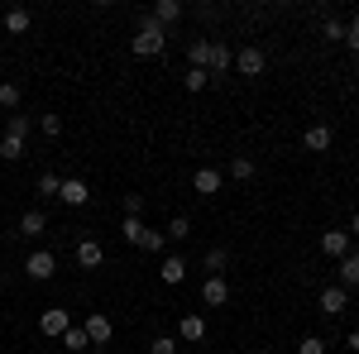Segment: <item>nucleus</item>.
Listing matches in <instances>:
<instances>
[{
	"mask_svg": "<svg viewBox=\"0 0 359 354\" xmlns=\"http://www.w3.org/2000/svg\"><path fill=\"white\" fill-rule=\"evenodd\" d=\"M130 48H135V57H158L168 48V29L154 25V15H149V10L139 15V29H135V39H130Z\"/></svg>",
	"mask_w": 359,
	"mask_h": 354,
	"instance_id": "nucleus-1",
	"label": "nucleus"
},
{
	"mask_svg": "<svg viewBox=\"0 0 359 354\" xmlns=\"http://www.w3.org/2000/svg\"><path fill=\"white\" fill-rule=\"evenodd\" d=\"M25 273L34 278V282H48V278L57 273V259L48 254V249H34V254L25 259Z\"/></svg>",
	"mask_w": 359,
	"mask_h": 354,
	"instance_id": "nucleus-2",
	"label": "nucleus"
},
{
	"mask_svg": "<svg viewBox=\"0 0 359 354\" xmlns=\"http://www.w3.org/2000/svg\"><path fill=\"white\" fill-rule=\"evenodd\" d=\"M72 326V311L67 306H48L43 316H39V335H53V340H62V330Z\"/></svg>",
	"mask_w": 359,
	"mask_h": 354,
	"instance_id": "nucleus-3",
	"label": "nucleus"
},
{
	"mask_svg": "<svg viewBox=\"0 0 359 354\" xmlns=\"http://www.w3.org/2000/svg\"><path fill=\"white\" fill-rule=\"evenodd\" d=\"M264 67H269L264 48H240V53H235V72H240V77H264Z\"/></svg>",
	"mask_w": 359,
	"mask_h": 354,
	"instance_id": "nucleus-4",
	"label": "nucleus"
},
{
	"mask_svg": "<svg viewBox=\"0 0 359 354\" xmlns=\"http://www.w3.org/2000/svg\"><path fill=\"white\" fill-rule=\"evenodd\" d=\"M221 187H225L221 168H196V172H192V191H196V196H216Z\"/></svg>",
	"mask_w": 359,
	"mask_h": 354,
	"instance_id": "nucleus-5",
	"label": "nucleus"
},
{
	"mask_svg": "<svg viewBox=\"0 0 359 354\" xmlns=\"http://www.w3.org/2000/svg\"><path fill=\"white\" fill-rule=\"evenodd\" d=\"M82 330H86V340H91V350H96V345H111V335H115L111 316H101V311H96V316H86Z\"/></svg>",
	"mask_w": 359,
	"mask_h": 354,
	"instance_id": "nucleus-6",
	"label": "nucleus"
},
{
	"mask_svg": "<svg viewBox=\"0 0 359 354\" xmlns=\"http://www.w3.org/2000/svg\"><path fill=\"white\" fill-rule=\"evenodd\" d=\"M230 67H235V53H230V43L211 39V62H206V72H211V77H225Z\"/></svg>",
	"mask_w": 359,
	"mask_h": 354,
	"instance_id": "nucleus-7",
	"label": "nucleus"
},
{
	"mask_svg": "<svg viewBox=\"0 0 359 354\" xmlns=\"http://www.w3.org/2000/svg\"><path fill=\"white\" fill-rule=\"evenodd\" d=\"M321 254H331L335 264L350 254V230H321Z\"/></svg>",
	"mask_w": 359,
	"mask_h": 354,
	"instance_id": "nucleus-8",
	"label": "nucleus"
},
{
	"mask_svg": "<svg viewBox=\"0 0 359 354\" xmlns=\"http://www.w3.org/2000/svg\"><path fill=\"white\" fill-rule=\"evenodd\" d=\"M316 306H321V311H326V316H340V311H345V306H350V292H345V287H340V282H331V287H326V292H321V297H316Z\"/></svg>",
	"mask_w": 359,
	"mask_h": 354,
	"instance_id": "nucleus-9",
	"label": "nucleus"
},
{
	"mask_svg": "<svg viewBox=\"0 0 359 354\" xmlns=\"http://www.w3.org/2000/svg\"><path fill=\"white\" fill-rule=\"evenodd\" d=\"M57 201H67V206H86V201H91V187H86L82 177H62V191H57Z\"/></svg>",
	"mask_w": 359,
	"mask_h": 354,
	"instance_id": "nucleus-10",
	"label": "nucleus"
},
{
	"mask_svg": "<svg viewBox=\"0 0 359 354\" xmlns=\"http://www.w3.org/2000/svg\"><path fill=\"white\" fill-rule=\"evenodd\" d=\"M331 125H311V130H306V135H302V149H306V154H326V149H331Z\"/></svg>",
	"mask_w": 359,
	"mask_h": 354,
	"instance_id": "nucleus-11",
	"label": "nucleus"
},
{
	"mask_svg": "<svg viewBox=\"0 0 359 354\" xmlns=\"http://www.w3.org/2000/svg\"><path fill=\"white\" fill-rule=\"evenodd\" d=\"M158 278H163L168 287H177V282L187 278V259H182V254H168L163 264H158Z\"/></svg>",
	"mask_w": 359,
	"mask_h": 354,
	"instance_id": "nucleus-12",
	"label": "nucleus"
},
{
	"mask_svg": "<svg viewBox=\"0 0 359 354\" xmlns=\"http://www.w3.org/2000/svg\"><path fill=\"white\" fill-rule=\"evenodd\" d=\"M43 230H48V216L34 206V211H25V216H20V230H15V235H25V240H39Z\"/></svg>",
	"mask_w": 359,
	"mask_h": 354,
	"instance_id": "nucleus-13",
	"label": "nucleus"
},
{
	"mask_svg": "<svg viewBox=\"0 0 359 354\" xmlns=\"http://www.w3.org/2000/svg\"><path fill=\"white\" fill-rule=\"evenodd\" d=\"M201 301H206V306H225V301H230V282H225V278H206V282H201Z\"/></svg>",
	"mask_w": 359,
	"mask_h": 354,
	"instance_id": "nucleus-14",
	"label": "nucleus"
},
{
	"mask_svg": "<svg viewBox=\"0 0 359 354\" xmlns=\"http://www.w3.org/2000/svg\"><path fill=\"white\" fill-rule=\"evenodd\" d=\"M335 273H340L335 282H340L345 292H350V287H359V254H355V249H350V254H345V259L335 264Z\"/></svg>",
	"mask_w": 359,
	"mask_h": 354,
	"instance_id": "nucleus-15",
	"label": "nucleus"
},
{
	"mask_svg": "<svg viewBox=\"0 0 359 354\" xmlns=\"http://www.w3.org/2000/svg\"><path fill=\"white\" fill-rule=\"evenodd\" d=\"M177 340H187V345H196V340H206V321H201L196 311H187V316L177 321Z\"/></svg>",
	"mask_w": 359,
	"mask_h": 354,
	"instance_id": "nucleus-16",
	"label": "nucleus"
},
{
	"mask_svg": "<svg viewBox=\"0 0 359 354\" xmlns=\"http://www.w3.org/2000/svg\"><path fill=\"white\" fill-rule=\"evenodd\" d=\"M149 15H154V25H177V20H182V0H154V10H149Z\"/></svg>",
	"mask_w": 359,
	"mask_h": 354,
	"instance_id": "nucleus-17",
	"label": "nucleus"
},
{
	"mask_svg": "<svg viewBox=\"0 0 359 354\" xmlns=\"http://www.w3.org/2000/svg\"><path fill=\"white\" fill-rule=\"evenodd\" d=\"M201 264H206V273H211V278H225V268H230V249H225V245H211Z\"/></svg>",
	"mask_w": 359,
	"mask_h": 354,
	"instance_id": "nucleus-18",
	"label": "nucleus"
},
{
	"mask_svg": "<svg viewBox=\"0 0 359 354\" xmlns=\"http://www.w3.org/2000/svg\"><path fill=\"white\" fill-rule=\"evenodd\" d=\"M29 25H34V15H29L25 5L5 10V34H29Z\"/></svg>",
	"mask_w": 359,
	"mask_h": 354,
	"instance_id": "nucleus-19",
	"label": "nucleus"
},
{
	"mask_svg": "<svg viewBox=\"0 0 359 354\" xmlns=\"http://www.w3.org/2000/svg\"><path fill=\"white\" fill-rule=\"evenodd\" d=\"M101 259H106V249L96 245V240H82V245H77V264H82V268H101Z\"/></svg>",
	"mask_w": 359,
	"mask_h": 354,
	"instance_id": "nucleus-20",
	"label": "nucleus"
},
{
	"mask_svg": "<svg viewBox=\"0 0 359 354\" xmlns=\"http://www.w3.org/2000/svg\"><path fill=\"white\" fill-rule=\"evenodd\" d=\"M211 62V39H192L187 43V67H206Z\"/></svg>",
	"mask_w": 359,
	"mask_h": 354,
	"instance_id": "nucleus-21",
	"label": "nucleus"
},
{
	"mask_svg": "<svg viewBox=\"0 0 359 354\" xmlns=\"http://www.w3.org/2000/svg\"><path fill=\"white\" fill-rule=\"evenodd\" d=\"M62 350H72V354H86V350H91V340H86V330H82V326H67V330H62Z\"/></svg>",
	"mask_w": 359,
	"mask_h": 354,
	"instance_id": "nucleus-22",
	"label": "nucleus"
},
{
	"mask_svg": "<svg viewBox=\"0 0 359 354\" xmlns=\"http://www.w3.org/2000/svg\"><path fill=\"white\" fill-rule=\"evenodd\" d=\"M168 240H172V245H182V240H192V220L187 216H172L168 220V230H163Z\"/></svg>",
	"mask_w": 359,
	"mask_h": 354,
	"instance_id": "nucleus-23",
	"label": "nucleus"
},
{
	"mask_svg": "<svg viewBox=\"0 0 359 354\" xmlns=\"http://www.w3.org/2000/svg\"><path fill=\"white\" fill-rule=\"evenodd\" d=\"M29 130H34V120H29V115H20V110H15V115H5V135L29 139Z\"/></svg>",
	"mask_w": 359,
	"mask_h": 354,
	"instance_id": "nucleus-24",
	"label": "nucleus"
},
{
	"mask_svg": "<svg viewBox=\"0 0 359 354\" xmlns=\"http://www.w3.org/2000/svg\"><path fill=\"white\" fill-rule=\"evenodd\" d=\"M139 249H149V254H163V249H168V235H163V230H149V225H144V235H139Z\"/></svg>",
	"mask_w": 359,
	"mask_h": 354,
	"instance_id": "nucleus-25",
	"label": "nucleus"
},
{
	"mask_svg": "<svg viewBox=\"0 0 359 354\" xmlns=\"http://www.w3.org/2000/svg\"><path fill=\"white\" fill-rule=\"evenodd\" d=\"M321 39H326V43H345V20L326 15V20H321Z\"/></svg>",
	"mask_w": 359,
	"mask_h": 354,
	"instance_id": "nucleus-26",
	"label": "nucleus"
},
{
	"mask_svg": "<svg viewBox=\"0 0 359 354\" xmlns=\"http://www.w3.org/2000/svg\"><path fill=\"white\" fill-rule=\"evenodd\" d=\"M230 177H235V182H249V177H254V158L235 154V158H230Z\"/></svg>",
	"mask_w": 359,
	"mask_h": 354,
	"instance_id": "nucleus-27",
	"label": "nucleus"
},
{
	"mask_svg": "<svg viewBox=\"0 0 359 354\" xmlns=\"http://www.w3.org/2000/svg\"><path fill=\"white\" fill-rule=\"evenodd\" d=\"M0 158H25V139H15V135H0Z\"/></svg>",
	"mask_w": 359,
	"mask_h": 354,
	"instance_id": "nucleus-28",
	"label": "nucleus"
},
{
	"mask_svg": "<svg viewBox=\"0 0 359 354\" xmlns=\"http://www.w3.org/2000/svg\"><path fill=\"white\" fill-rule=\"evenodd\" d=\"M206 82H211V72H206V67H187V77H182V86H187V91H206Z\"/></svg>",
	"mask_w": 359,
	"mask_h": 354,
	"instance_id": "nucleus-29",
	"label": "nucleus"
},
{
	"mask_svg": "<svg viewBox=\"0 0 359 354\" xmlns=\"http://www.w3.org/2000/svg\"><path fill=\"white\" fill-rule=\"evenodd\" d=\"M0 110H10V115L20 110V86L15 82H0Z\"/></svg>",
	"mask_w": 359,
	"mask_h": 354,
	"instance_id": "nucleus-30",
	"label": "nucleus"
},
{
	"mask_svg": "<svg viewBox=\"0 0 359 354\" xmlns=\"http://www.w3.org/2000/svg\"><path fill=\"white\" fill-rule=\"evenodd\" d=\"M57 191H62V177H57V172H39V196L48 201V196H57Z\"/></svg>",
	"mask_w": 359,
	"mask_h": 354,
	"instance_id": "nucleus-31",
	"label": "nucleus"
},
{
	"mask_svg": "<svg viewBox=\"0 0 359 354\" xmlns=\"http://www.w3.org/2000/svg\"><path fill=\"white\" fill-rule=\"evenodd\" d=\"M120 235H125L130 245H139V235H144V220H139V216H125V220H120Z\"/></svg>",
	"mask_w": 359,
	"mask_h": 354,
	"instance_id": "nucleus-32",
	"label": "nucleus"
},
{
	"mask_svg": "<svg viewBox=\"0 0 359 354\" xmlns=\"http://www.w3.org/2000/svg\"><path fill=\"white\" fill-rule=\"evenodd\" d=\"M39 130H43L48 139H57L62 135V115H39Z\"/></svg>",
	"mask_w": 359,
	"mask_h": 354,
	"instance_id": "nucleus-33",
	"label": "nucleus"
},
{
	"mask_svg": "<svg viewBox=\"0 0 359 354\" xmlns=\"http://www.w3.org/2000/svg\"><path fill=\"white\" fill-rule=\"evenodd\" d=\"M297 354H326V340H321V335H302Z\"/></svg>",
	"mask_w": 359,
	"mask_h": 354,
	"instance_id": "nucleus-34",
	"label": "nucleus"
},
{
	"mask_svg": "<svg viewBox=\"0 0 359 354\" xmlns=\"http://www.w3.org/2000/svg\"><path fill=\"white\" fill-rule=\"evenodd\" d=\"M125 216H144V191H125Z\"/></svg>",
	"mask_w": 359,
	"mask_h": 354,
	"instance_id": "nucleus-35",
	"label": "nucleus"
},
{
	"mask_svg": "<svg viewBox=\"0 0 359 354\" xmlns=\"http://www.w3.org/2000/svg\"><path fill=\"white\" fill-rule=\"evenodd\" d=\"M345 43L359 53V15H350V20H345Z\"/></svg>",
	"mask_w": 359,
	"mask_h": 354,
	"instance_id": "nucleus-36",
	"label": "nucleus"
},
{
	"mask_svg": "<svg viewBox=\"0 0 359 354\" xmlns=\"http://www.w3.org/2000/svg\"><path fill=\"white\" fill-rule=\"evenodd\" d=\"M149 350H154V354H177V340H172V335H158Z\"/></svg>",
	"mask_w": 359,
	"mask_h": 354,
	"instance_id": "nucleus-37",
	"label": "nucleus"
},
{
	"mask_svg": "<svg viewBox=\"0 0 359 354\" xmlns=\"http://www.w3.org/2000/svg\"><path fill=\"white\" fill-rule=\"evenodd\" d=\"M345 345H350V350L359 354V330H350V335H345Z\"/></svg>",
	"mask_w": 359,
	"mask_h": 354,
	"instance_id": "nucleus-38",
	"label": "nucleus"
},
{
	"mask_svg": "<svg viewBox=\"0 0 359 354\" xmlns=\"http://www.w3.org/2000/svg\"><path fill=\"white\" fill-rule=\"evenodd\" d=\"M350 240H359V216H355V220H350Z\"/></svg>",
	"mask_w": 359,
	"mask_h": 354,
	"instance_id": "nucleus-39",
	"label": "nucleus"
},
{
	"mask_svg": "<svg viewBox=\"0 0 359 354\" xmlns=\"http://www.w3.org/2000/svg\"><path fill=\"white\" fill-rule=\"evenodd\" d=\"M269 354H273V350H269Z\"/></svg>",
	"mask_w": 359,
	"mask_h": 354,
	"instance_id": "nucleus-40",
	"label": "nucleus"
}]
</instances>
